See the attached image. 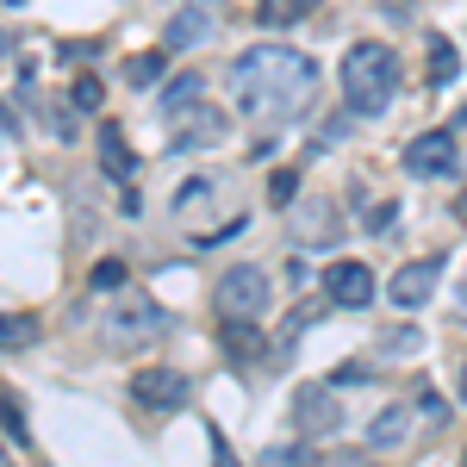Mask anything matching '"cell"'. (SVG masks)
Instances as JSON below:
<instances>
[{"label":"cell","mask_w":467,"mask_h":467,"mask_svg":"<svg viewBox=\"0 0 467 467\" xmlns=\"http://www.w3.org/2000/svg\"><path fill=\"white\" fill-rule=\"evenodd\" d=\"M312 88H318V69L293 44H255V50H244L231 63V100H237V112H250L262 125L293 119L312 100Z\"/></svg>","instance_id":"cell-1"},{"label":"cell","mask_w":467,"mask_h":467,"mask_svg":"<svg viewBox=\"0 0 467 467\" xmlns=\"http://www.w3.org/2000/svg\"><path fill=\"white\" fill-rule=\"evenodd\" d=\"M399 94V57L393 44H349V57H343V100L356 119H374V112H387Z\"/></svg>","instance_id":"cell-2"},{"label":"cell","mask_w":467,"mask_h":467,"mask_svg":"<svg viewBox=\"0 0 467 467\" xmlns=\"http://www.w3.org/2000/svg\"><path fill=\"white\" fill-rule=\"evenodd\" d=\"M268 299H275V281H268L262 262H237V268H224V281H218V312H224V318H262Z\"/></svg>","instance_id":"cell-3"},{"label":"cell","mask_w":467,"mask_h":467,"mask_svg":"<svg viewBox=\"0 0 467 467\" xmlns=\"http://www.w3.org/2000/svg\"><path fill=\"white\" fill-rule=\"evenodd\" d=\"M455 169H462L455 131H424V138H411V150H405V175H418V181H449Z\"/></svg>","instance_id":"cell-4"},{"label":"cell","mask_w":467,"mask_h":467,"mask_svg":"<svg viewBox=\"0 0 467 467\" xmlns=\"http://www.w3.org/2000/svg\"><path fill=\"white\" fill-rule=\"evenodd\" d=\"M162 330H169V318H162V306H156V299H125V306L107 318V337H112V343H125V349L156 343Z\"/></svg>","instance_id":"cell-5"},{"label":"cell","mask_w":467,"mask_h":467,"mask_svg":"<svg viewBox=\"0 0 467 467\" xmlns=\"http://www.w3.org/2000/svg\"><path fill=\"white\" fill-rule=\"evenodd\" d=\"M293 418H299V431H306V436H337V431H343V405H337V393L318 387V380L293 393Z\"/></svg>","instance_id":"cell-6"},{"label":"cell","mask_w":467,"mask_h":467,"mask_svg":"<svg viewBox=\"0 0 467 467\" xmlns=\"http://www.w3.org/2000/svg\"><path fill=\"white\" fill-rule=\"evenodd\" d=\"M131 399L150 405V411H175V405H187V374H175V368H138Z\"/></svg>","instance_id":"cell-7"},{"label":"cell","mask_w":467,"mask_h":467,"mask_svg":"<svg viewBox=\"0 0 467 467\" xmlns=\"http://www.w3.org/2000/svg\"><path fill=\"white\" fill-rule=\"evenodd\" d=\"M324 293H330L337 306H368V299H374V268H361V262H330V268H324Z\"/></svg>","instance_id":"cell-8"},{"label":"cell","mask_w":467,"mask_h":467,"mask_svg":"<svg viewBox=\"0 0 467 467\" xmlns=\"http://www.w3.org/2000/svg\"><path fill=\"white\" fill-rule=\"evenodd\" d=\"M436 281H442V262L431 255V262H411V268H399V275H393V287H387V293H393V306L418 312V306H424V299L436 293Z\"/></svg>","instance_id":"cell-9"},{"label":"cell","mask_w":467,"mask_h":467,"mask_svg":"<svg viewBox=\"0 0 467 467\" xmlns=\"http://www.w3.org/2000/svg\"><path fill=\"white\" fill-rule=\"evenodd\" d=\"M218 138H224V119H218L213 107L181 112V125L169 131V144H175V150H200V144H218Z\"/></svg>","instance_id":"cell-10"},{"label":"cell","mask_w":467,"mask_h":467,"mask_svg":"<svg viewBox=\"0 0 467 467\" xmlns=\"http://www.w3.org/2000/svg\"><path fill=\"white\" fill-rule=\"evenodd\" d=\"M337 231H343V224H337V206H330V200H306V206H299V224H293L299 244H337Z\"/></svg>","instance_id":"cell-11"},{"label":"cell","mask_w":467,"mask_h":467,"mask_svg":"<svg viewBox=\"0 0 467 467\" xmlns=\"http://www.w3.org/2000/svg\"><path fill=\"white\" fill-rule=\"evenodd\" d=\"M200 37H213V19H206V6L193 0V6H181L175 19H169V32H162V50H193Z\"/></svg>","instance_id":"cell-12"},{"label":"cell","mask_w":467,"mask_h":467,"mask_svg":"<svg viewBox=\"0 0 467 467\" xmlns=\"http://www.w3.org/2000/svg\"><path fill=\"white\" fill-rule=\"evenodd\" d=\"M213 206H218V181H187V187H181L175 193V218L181 224H193V231H200V218H213Z\"/></svg>","instance_id":"cell-13"},{"label":"cell","mask_w":467,"mask_h":467,"mask_svg":"<svg viewBox=\"0 0 467 467\" xmlns=\"http://www.w3.org/2000/svg\"><path fill=\"white\" fill-rule=\"evenodd\" d=\"M411 436V405H387L374 424H368V449H399Z\"/></svg>","instance_id":"cell-14"},{"label":"cell","mask_w":467,"mask_h":467,"mask_svg":"<svg viewBox=\"0 0 467 467\" xmlns=\"http://www.w3.org/2000/svg\"><path fill=\"white\" fill-rule=\"evenodd\" d=\"M100 169H107L112 181H131V144H125V131L119 125H100Z\"/></svg>","instance_id":"cell-15"},{"label":"cell","mask_w":467,"mask_h":467,"mask_svg":"<svg viewBox=\"0 0 467 467\" xmlns=\"http://www.w3.org/2000/svg\"><path fill=\"white\" fill-rule=\"evenodd\" d=\"M312 6H318V0H262V26H268V32L299 26V19H312Z\"/></svg>","instance_id":"cell-16"},{"label":"cell","mask_w":467,"mask_h":467,"mask_svg":"<svg viewBox=\"0 0 467 467\" xmlns=\"http://www.w3.org/2000/svg\"><path fill=\"white\" fill-rule=\"evenodd\" d=\"M200 88H206L200 75H181L175 88L162 94V119H181V112H193V107H200Z\"/></svg>","instance_id":"cell-17"},{"label":"cell","mask_w":467,"mask_h":467,"mask_svg":"<svg viewBox=\"0 0 467 467\" xmlns=\"http://www.w3.org/2000/svg\"><path fill=\"white\" fill-rule=\"evenodd\" d=\"M224 349L237 361H250L262 349V337H255V318H224Z\"/></svg>","instance_id":"cell-18"},{"label":"cell","mask_w":467,"mask_h":467,"mask_svg":"<svg viewBox=\"0 0 467 467\" xmlns=\"http://www.w3.org/2000/svg\"><path fill=\"white\" fill-rule=\"evenodd\" d=\"M255 467H318V462H312L306 442H268V449L255 455Z\"/></svg>","instance_id":"cell-19"},{"label":"cell","mask_w":467,"mask_h":467,"mask_svg":"<svg viewBox=\"0 0 467 467\" xmlns=\"http://www.w3.org/2000/svg\"><path fill=\"white\" fill-rule=\"evenodd\" d=\"M455 75H462V57H455V44H449V37H431V81H436V88H449Z\"/></svg>","instance_id":"cell-20"},{"label":"cell","mask_w":467,"mask_h":467,"mask_svg":"<svg viewBox=\"0 0 467 467\" xmlns=\"http://www.w3.org/2000/svg\"><path fill=\"white\" fill-rule=\"evenodd\" d=\"M162 63H169L162 50H144V57H131V63H125V81H131V88H156Z\"/></svg>","instance_id":"cell-21"},{"label":"cell","mask_w":467,"mask_h":467,"mask_svg":"<svg viewBox=\"0 0 467 467\" xmlns=\"http://www.w3.org/2000/svg\"><path fill=\"white\" fill-rule=\"evenodd\" d=\"M0 337H6V349H19V343H32L37 324L26 318V312H6V324H0Z\"/></svg>","instance_id":"cell-22"},{"label":"cell","mask_w":467,"mask_h":467,"mask_svg":"<svg viewBox=\"0 0 467 467\" xmlns=\"http://www.w3.org/2000/svg\"><path fill=\"white\" fill-rule=\"evenodd\" d=\"M100 94H107V88H100V75H81V81H75V94H69V100H75L81 112H94V107H100Z\"/></svg>","instance_id":"cell-23"},{"label":"cell","mask_w":467,"mask_h":467,"mask_svg":"<svg viewBox=\"0 0 467 467\" xmlns=\"http://www.w3.org/2000/svg\"><path fill=\"white\" fill-rule=\"evenodd\" d=\"M94 287H125V262H119V255H107V262H100V268H94Z\"/></svg>","instance_id":"cell-24"},{"label":"cell","mask_w":467,"mask_h":467,"mask_svg":"<svg viewBox=\"0 0 467 467\" xmlns=\"http://www.w3.org/2000/svg\"><path fill=\"white\" fill-rule=\"evenodd\" d=\"M293 193H299V175H293V169H281V175L268 181V200H275V206H287Z\"/></svg>","instance_id":"cell-25"},{"label":"cell","mask_w":467,"mask_h":467,"mask_svg":"<svg viewBox=\"0 0 467 467\" xmlns=\"http://www.w3.org/2000/svg\"><path fill=\"white\" fill-rule=\"evenodd\" d=\"M393 218H399V206H393V200H380V206L368 213V231H374V237H387V231H393Z\"/></svg>","instance_id":"cell-26"},{"label":"cell","mask_w":467,"mask_h":467,"mask_svg":"<svg viewBox=\"0 0 467 467\" xmlns=\"http://www.w3.org/2000/svg\"><path fill=\"white\" fill-rule=\"evenodd\" d=\"M368 374H374L368 361H343V368H337V380H343V387H356V380H368Z\"/></svg>","instance_id":"cell-27"},{"label":"cell","mask_w":467,"mask_h":467,"mask_svg":"<svg viewBox=\"0 0 467 467\" xmlns=\"http://www.w3.org/2000/svg\"><path fill=\"white\" fill-rule=\"evenodd\" d=\"M6 436H13V442H26V418H19V405H13V399H6Z\"/></svg>","instance_id":"cell-28"},{"label":"cell","mask_w":467,"mask_h":467,"mask_svg":"<svg viewBox=\"0 0 467 467\" xmlns=\"http://www.w3.org/2000/svg\"><path fill=\"white\" fill-rule=\"evenodd\" d=\"M418 405H424V418H431V424H442V399H436L431 387H424V393H418Z\"/></svg>","instance_id":"cell-29"},{"label":"cell","mask_w":467,"mask_h":467,"mask_svg":"<svg viewBox=\"0 0 467 467\" xmlns=\"http://www.w3.org/2000/svg\"><path fill=\"white\" fill-rule=\"evenodd\" d=\"M462 399H467V361H462Z\"/></svg>","instance_id":"cell-30"},{"label":"cell","mask_w":467,"mask_h":467,"mask_svg":"<svg viewBox=\"0 0 467 467\" xmlns=\"http://www.w3.org/2000/svg\"><path fill=\"white\" fill-rule=\"evenodd\" d=\"M6 6H19V0H6Z\"/></svg>","instance_id":"cell-31"},{"label":"cell","mask_w":467,"mask_h":467,"mask_svg":"<svg viewBox=\"0 0 467 467\" xmlns=\"http://www.w3.org/2000/svg\"><path fill=\"white\" fill-rule=\"evenodd\" d=\"M462 467H467V462H462Z\"/></svg>","instance_id":"cell-32"}]
</instances>
